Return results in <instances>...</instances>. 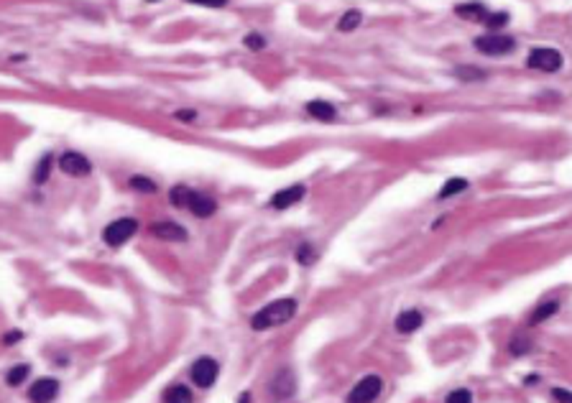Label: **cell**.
Here are the masks:
<instances>
[{
    "label": "cell",
    "instance_id": "6da1fadb",
    "mask_svg": "<svg viewBox=\"0 0 572 403\" xmlns=\"http://www.w3.org/2000/svg\"><path fill=\"white\" fill-rule=\"evenodd\" d=\"M296 314V301L294 298H278L274 304H269L266 309H261L258 314L253 316V330L263 332V330H274L278 324H286L292 316Z\"/></svg>",
    "mask_w": 572,
    "mask_h": 403
},
{
    "label": "cell",
    "instance_id": "7a4b0ae2",
    "mask_svg": "<svg viewBox=\"0 0 572 403\" xmlns=\"http://www.w3.org/2000/svg\"><path fill=\"white\" fill-rule=\"evenodd\" d=\"M136 230H138V222H136L133 217L115 220V222H110V225L105 227L102 240H105L110 248H120L123 242H128L133 235H136Z\"/></svg>",
    "mask_w": 572,
    "mask_h": 403
},
{
    "label": "cell",
    "instance_id": "3957f363",
    "mask_svg": "<svg viewBox=\"0 0 572 403\" xmlns=\"http://www.w3.org/2000/svg\"><path fill=\"white\" fill-rule=\"evenodd\" d=\"M475 48L481 54H488V57H503L508 51L516 48V41L511 36H499V33H488V36H478L475 39Z\"/></svg>",
    "mask_w": 572,
    "mask_h": 403
},
{
    "label": "cell",
    "instance_id": "277c9868",
    "mask_svg": "<svg viewBox=\"0 0 572 403\" xmlns=\"http://www.w3.org/2000/svg\"><path fill=\"white\" fill-rule=\"evenodd\" d=\"M526 64L537 72H560L562 69V54L557 48H534Z\"/></svg>",
    "mask_w": 572,
    "mask_h": 403
},
{
    "label": "cell",
    "instance_id": "5b68a950",
    "mask_svg": "<svg viewBox=\"0 0 572 403\" xmlns=\"http://www.w3.org/2000/svg\"><path fill=\"white\" fill-rule=\"evenodd\" d=\"M381 388H384V380L378 378V375H368V378H363L358 383V386L352 388L350 395H348V401L350 403H368V401H376L378 393H381Z\"/></svg>",
    "mask_w": 572,
    "mask_h": 403
},
{
    "label": "cell",
    "instance_id": "8992f818",
    "mask_svg": "<svg viewBox=\"0 0 572 403\" xmlns=\"http://www.w3.org/2000/svg\"><path fill=\"white\" fill-rule=\"evenodd\" d=\"M217 373H220V368H217V363H215L213 357H199V360L192 365V380H195L199 388L215 386Z\"/></svg>",
    "mask_w": 572,
    "mask_h": 403
},
{
    "label": "cell",
    "instance_id": "52a82bcc",
    "mask_svg": "<svg viewBox=\"0 0 572 403\" xmlns=\"http://www.w3.org/2000/svg\"><path fill=\"white\" fill-rule=\"evenodd\" d=\"M59 166H62V171L69 174V177H87L92 171V163L87 161V156L74 154V151L62 156V159H59Z\"/></svg>",
    "mask_w": 572,
    "mask_h": 403
},
{
    "label": "cell",
    "instance_id": "ba28073f",
    "mask_svg": "<svg viewBox=\"0 0 572 403\" xmlns=\"http://www.w3.org/2000/svg\"><path fill=\"white\" fill-rule=\"evenodd\" d=\"M304 194H307L304 184L286 186V189H281V192H276L274 197H271V207H274V210H286V207H292V204H296V202H302Z\"/></svg>",
    "mask_w": 572,
    "mask_h": 403
},
{
    "label": "cell",
    "instance_id": "9c48e42d",
    "mask_svg": "<svg viewBox=\"0 0 572 403\" xmlns=\"http://www.w3.org/2000/svg\"><path fill=\"white\" fill-rule=\"evenodd\" d=\"M57 393H59V380H54V378L36 380V383L31 386V391H28L31 401H54Z\"/></svg>",
    "mask_w": 572,
    "mask_h": 403
},
{
    "label": "cell",
    "instance_id": "30bf717a",
    "mask_svg": "<svg viewBox=\"0 0 572 403\" xmlns=\"http://www.w3.org/2000/svg\"><path fill=\"white\" fill-rule=\"evenodd\" d=\"M195 217H213L215 210H217V204H215V199H210V197H204V194L199 192H192V197H189V207H187Z\"/></svg>",
    "mask_w": 572,
    "mask_h": 403
},
{
    "label": "cell",
    "instance_id": "8fae6325",
    "mask_svg": "<svg viewBox=\"0 0 572 403\" xmlns=\"http://www.w3.org/2000/svg\"><path fill=\"white\" fill-rule=\"evenodd\" d=\"M151 233H154L156 238H161V240H174V242L187 240V230L181 225H177V222H156V225H151Z\"/></svg>",
    "mask_w": 572,
    "mask_h": 403
},
{
    "label": "cell",
    "instance_id": "7c38bea8",
    "mask_svg": "<svg viewBox=\"0 0 572 403\" xmlns=\"http://www.w3.org/2000/svg\"><path fill=\"white\" fill-rule=\"evenodd\" d=\"M422 324H424V316H422V312H417V309L401 312V314L396 316V330H399L401 334H411V332H417Z\"/></svg>",
    "mask_w": 572,
    "mask_h": 403
},
{
    "label": "cell",
    "instance_id": "4fadbf2b",
    "mask_svg": "<svg viewBox=\"0 0 572 403\" xmlns=\"http://www.w3.org/2000/svg\"><path fill=\"white\" fill-rule=\"evenodd\" d=\"M307 113L312 115V118H317V120H335V107L330 105V102H325V100H312L310 105H307Z\"/></svg>",
    "mask_w": 572,
    "mask_h": 403
},
{
    "label": "cell",
    "instance_id": "5bb4252c",
    "mask_svg": "<svg viewBox=\"0 0 572 403\" xmlns=\"http://www.w3.org/2000/svg\"><path fill=\"white\" fill-rule=\"evenodd\" d=\"M455 13L463 18H467V21H485V16H488V10L483 8V3H463V6H458L455 8Z\"/></svg>",
    "mask_w": 572,
    "mask_h": 403
},
{
    "label": "cell",
    "instance_id": "9a60e30c",
    "mask_svg": "<svg viewBox=\"0 0 572 403\" xmlns=\"http://www.w3.org/2000/svg\"><path fill=\"white\" fill-rule=\"evenodd\" d=\"M467 189V181L465 179H447L445 181V186L440 189V199H447V197H455V194H460V192H465Z\"/></svg>",
    "mask_w": 572,
    "mask_h": 403
},
{
    "label": "cell",
    "instance_id": "2e32d148",
    "mask_svg": "<svg viewBox=\"0 0 572 403\" xmlns=\"http://www.w3.org/2000/svg\"><path fill=\"white\" fill-rule=\"evenodd\" d=\"M189 197H192V189L184 184H177L169 192V199H172L174 207H189Z\"/></svg>",
    "mask_w": 572,
    "mask_h": 403
},
{
    "label": "cell",
    "instance_id": "e0dca14e",
    "mask_svg": "<svg viewBox=\"0 0 572 403\" xmlns=\"http://www.w3.org/2000/svg\"><path fill=\"white\" fill-rule=\"evenodd\" d=\"M557 309H560V304L557 301H547V304H539L537 307V312L531 314V324H542L544 319H549V316L557 314Z\"/></svg>",
    "mask_w": 572,
    "mask_h": 403
},
{
    "label": "cell",
    "instance_id": "ac0fdd59",
    "mask_svg": "<svg viewBox=\"0 0 572 403\" xmlns=\"http://www.w3.org/2000/svg\"><path fill=\"white\" fill-rule=\"evenodd\" d=\"M455 77H458L460 82H481L485 80V72L478 69V66H458V69H455Z\"/></svg>",
    "mask_w": 572,
    "mask_h": 403
},
{
    "label": "cell",
    "instance_id": "d6986e66",
    "mask_svg": "<svg viewBox=\"0 0 572 403\" xmlns=\"http://www.w3.org/2000/svg\"><path fill=\"white\" fill-rule=\"evenodd\" d=\"M360 21H363V13H360V10H348V13L340 18L337 28H340V31H355L360 26Z\"/></svg>",
    "mask_w": 572,
    "mask_h": 403
},
{
    "label": "cell",
    "instance_id": "ffe728a7",
    "mask_svg": "<svg viewBox=\"0 0 572 403\" xmlns=\"http://www.w3.org/2000/svg\"><path fill=\"white\" fill-rule=\"evenodd\" d=\"M28 373H31L28 365H13L8 370V375H6V383H8V386H21V383L28 378Z\"/></svg>",
    "mask_w": 572,
    "mask_h": 403
},
{
    "label": "cell",
    "instance_id": "44dd1931",
    "mask_svg": "<svg viewBox=\"0 0 572 403\" xmlns=\"http://www.w3.org/2000/svg\"><path fill=\"white\" fill-rule=\"evenodd\" d=\"M163 401H169V403H184V401H192V393H189V391H187L184 386H174V388H169V391L163 393Z\"/></svg>",
    "mask_w": 572,
    "mask_h": 403
},
{
    "label": "cell",
    "instance_id": "7402d4cb",
    "mask_svg": "<svg viewBox=\"0 0 572 403\" xmlns=\"http://www.w3.org/2000/svg\"><path fill=\"white\" fill-rule=\"evenodd\" d=\"M49 171H51V156H44L39 161V166H36V171H33V181H36V184H44V181L49 179Z\"/></svg>",
    "mask_w": 572,
    "mask_h": 403
},
{
    "label": "cell",
    "instance_id": "603a6c76",
    "mask_svg": "<svg viewBox=\"0 0 572 403\" xmlns=\"http://www.w3.org/2000/svg\"><path fill=\"white\" fill-rule=\"evenodd\" d=\"M483 24L488 26L490 31H493V28H503V26L508 24V13H503V10H501V13H488Z\"/></svg>",
    "mask_w": 572,
    "mask_h": 403
},
{
    "label": "cell",
    "instance_id": "cb8c5ba5",
    "mask_svg": "<svg viewBox=\"0 0 572 403\" xmlns=\"http://www.w3.org/2000/svg\"><path fill=\"white\" fill-rule=\"evenodd\" d=\"M296 260H299L302 266H312V263L317 260V253L312 250V245H307V242H304L302 248L296 250Z\"/></svg>",
    "mask_w": 572,
    "mask_h": 403
},
{
    "label": "cell",
    "instance_id": "d4e9b609",
    "mask_svg": "<svg viewBox=\"0 0 572 403\" xmlns=\"http://www.w3.org/2000/svg\"><path fill=\"white\" fill-rule=\"evenodd\" d=\"M131 186L136 189V192H148V194L156 192V184L151 181V179H146V177H133L131 179Z\"/></svg>",
    "mask_w": 572,
    "mask_h": 403
},
{
    "label": "cell",
    "instance_id": "484cf974",
    "mask_svg": "<svg viewBox=\"0 0 572 403\" xmlns=\"http://www.w3.org/2000/svg\"><path fill=\"white\" fill-rule=\"evenodd\" d=\"M243 41H245V46L251 48V51H261V48H266V44H269V41L263 39L261 33H248Z\"/></svg>",
    "mask_w": 572,
    "mask_h": 403
},
{
    "label": "cell",
    "instance_id": "4316f807",
    "mask_svg": "<svg viewBox=\"0 0 572 403\" xmlns=\"http://www.w3.org/2000/svg\"><path fill=\"white\" fill-rule=\"evenodd\" d=\"M529 347H531L529 339L516 337V339H511V345H508V350H511V355H526V352H529Z\"/></svg>",
    "mask_w": 572,
    "mask_h": 403
},
{
    "label": "cell",
    "instance_id": "83f0119b",
    "mask_svg": "<svg viewBox=\"0 0 572 403\" xmlns=\"http://www.w3.org/2000/svg\"><path fill=\"white\" fill-rule=\"evenodd\" d=\"M473 401V393L470 391H455V393L447 395V403H470Z\"/></svg>",
    "mask_w": 572,
    "mask_h": 403
},
{
    "label": "cell",
    "instance_id": "f1b7e54d",
    "mask_svg": "<svg viewBox=\"0 0 572 403\" xmlns=\"http://www.w3.org/2000/svg\"><path fill=\"white\" fill-rule=\"evenodd\" d=\"M187 3L204 6V8H225V6H228V0H187Z\"/></svg>",
    "mask_w": 572,
    "mask_h": 403
},
{
    "label": "cell",
    "instance_id": "f546056e",
    "mask_svg": "<svg viewBox=\"0 0 572 403\" xmlns=\"http://www.w3.org/2000/svg\"><path fill=\"white\" fill-rule=\"evenodd\" d=\"M552 398H555V401H570L572 403V393L570 391H564V388H555V391H552Z\"/></svg>",
    "mask_w": 572,
    "mask_h": 403
},
{
    "label": "cell",
    "instance_id": "4dcf8cb0",
    "mask_svg": "<svg viewBox=\"0 0 572 403\" xmlns=\"http://www.w3.org/2000/svg\"><path fill=\"white\" fill-rule=\"evenodd\" d=\"M177 118H179V120H195V113H192V110H179Z\"/></svg>",
    "mask_w": 572,
    "mask_h": 403
},
{
    "label": "cell",
    "instance_id": "1f68e13d",
    "mask_svg": "<svg viewBox=\"0 0 572 403\" xmlns=\"http://www.w3.org/2000/svg\"><path fill=\"white\" fill-rule=\"evenodd\" d=\"M24 334L21 332H10V334H6V345H10V342H16V339H21Z\"/></svg>",
    "mask_w": 572,
    "mask_h": 403
},
{
    "label": "cell",
    "instance_id": "d6a6232c",
    "mask_svg": "<svg viewBox=\"0 0 572 403\" xmlns=\"http://www.w3.org/2000/svg\"><path fill=\"white\" fill-rule=\"evenodd\" d=\"M148 3H156V0H148Z\"/></svg>",
    "mask_w": 572,
    "mask_h": 403
}]
</instances>
